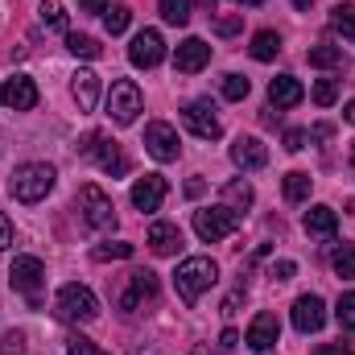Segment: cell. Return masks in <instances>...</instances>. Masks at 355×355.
<instances>
[{
    "mask_svg": "<svg viewBox=\"0 0 355 355\" xmlns=\"http://www.w3.org/2000/svg\"><path fill=\"white\" fill-rule=\"evenodd\" d=\"M107 116H112L120 128L141 116V87H137L132 79H116V83H112V91H107Z\"/></svg>",
    "mask_w": 355,
    "mask_h": 355,
    "instance_id": "8",
    "label": "cell"
},
{
    "mask_svg": "<svg viewBox=\"0 0 355 355\" xmlns=\"http://www.w3.org/2000/svg\"><path fill=\"white\" fill-rule=\"evenodd\" d=\"M186 194H190V198H198V194H202V182H198V178H190V182H186Z\"/></svg>",
    "mask_w": 355,
    "mask_h": 355,
    "instance_id": "46",
    "label": "cell"
},
{
    "mask_svg": "<svg viewBox=\"0 0 355 355\" xmlns=\"http://www.w3.org/2000/svg\"><path fill=\"white\" fill-rule=\"evenodd\" d=\"M232 162L240 166V170H265L268 166V149L261 137H236V145H232Z\"/></svg>",
    "mask_w": 355,
    "mask_h": 355,
    "instance_id": "17",
    "label": "cell"
},
{
    "mask_svg": "<svg viewBox=\"0 0 355 355\" xmlns=\"http://www.w3.org/2000/svg\"><path fill=\"white\" fill-rule=\"evenodd\" d=\"M128 21H132V8H128V4H112V8L103 12V29H107L112 37H116V33H124V29H128Z\"/></svg>",
    "mask_w": 355,
    "mask_h": 355,
    "instance_id": "30",
    "label": "cell"
},
{
    "mask_svg": "<svg viewBox=\"0 0 355 355\" xmlns=\"http://www.w3.org/2000/svg\"><path fill=\"white\" fill-rule=\"evenodd\" d=\"M157 12L166 25H186L190 21V0H157Z\"/></svg>",
    "mask_w": 355,
    "mask_h": 355,
    "instance_id": "29",
    "label": "cell"
},
{
    "mask_svg": "<svg viewBox=\"0 0 355 355\" xmlns=\"http://www.w3.org/2000/svg\"><path fill=\"white\" fill-rule=\"evenodd\" d=\"M277 54H281V37H277L272 29H261V33L252 37V58H257V62H272Z\"/></svg>",
    "mask_w": 355,
    "mask_h": 355,
    "instance_id": "27",
    "label": "cell"
},
{
    "mask_svg": "<svg viewBox=\"0 0 355 355\" xmlns=\"http://www.w3.org/2000/svg\"><path fill=\"white\" fill-rule=\"evenodd\" d=\"M268 99H272L277 107H293V103L306 99V87H302L293 75H277V79L268 83Z\"/></svg>",
    "mask_w": 355,
    "mask_h": 355,
    "instance_id": "21",
    "label": "cell"
},
{
    "mask_svg": "<svg viewBox=\"0 0 355 355\" xmlns=\"http://www.w3.org/2000/svg\"><path fill=\"white\" fill-rule=\"evenodd\" d=\"M194 232H198L202 244H219V240L240 232V211H232V207H202V211H194Z\"/></svg>",
    "mask_w": 355,
    "mask_h": 355,
    "instance_id": "6",
    "label": "cell"
},
{
    "mask_svg": "<svg viewBox=\"0 0 355 355\" xmlns=\"http://www.w3.org/2000/svg\"><path fill=\"white\" fill-rule=\"evenodd\" d=\"M302 223H306L310 236H335V232H339V215H335V207H322V202L310 207Z\"/></svg>",
    "mask_w": 355,
    "mask_h": 355,
    "instance_id": "22",
    "label": "cell"
},
{
    "mask_svg": "<svg viewBox=\"0 0 355 355\" xmlns=\"http://www.w3.org/2000/svg\"><path fill=\"white\" fill-rule=\"evenodd\" d=\"M67 50L75 58H99V42L87 37V33H67Z\"/></svg>",
    "mask_w": 355,
    "mask_h": 355,
    "instance_id": "31",
    "label": "cell"
},
{
    "mask_svg": "<svg viewBox=\"0 0 355 355\" xmlns=\"http://www.w3.org/2000/svg\"><path fill=\"white\" fill-rule=\"evenodd\" d=\"M322 322H327L322 297H318V293H302V297L293 302V327H297L302 335H314V331H322Z\"/></svg>",
    "mask_w": 355,
    "mask_h": 355,
    "instance_id": "14",
    "label": "cell"
},
{
    "mask_svg": "<svg viewBox=\"0 0 355 355\" xmlns=\"http://www.w3.org/2000/svg\"><path fill=\"white\" fill-rule=\"evenodd\" d=\"M207 62H211V46H207L202 37H186L174 54V67L182 75H194V71H202Z\"/></svg>",
    "mask_w": 355,
    "mask_h": 355,
    "instance_id": "18",
    "label": "cell"
},
{
    "mask_svg": "<svg viewBox=\"0 0 355 355\" xmlns=\"http://www.w3.org/2000/svg\"><path fill=\"white\" fill-rule=\"evenodd\" d=\"M223 198H227V207H232V211H244V207H252L257 190H252V182H244V178H232V182L223 186Z\"/></svg>",
    "mask_w": 355,
    "mask_h": 355,
    "instance_id": "24",
    "label": "cell"
},
{
    "mask_svg": "<svg viewBox=\"0 0 355 355\" xmlns=\"http://www.w3.org/2000/svg\"><path fill=\"white\" fill-rule=\"evenodd\" d=\"M343 120H347V124H355V99L347 103V107H343Z\"/></svg>",
    "mask_w": 355,
    "mask_h": 355,
    "instance_id": "48",
    "label": "cell"
},
{
    "mask_svg": "<svg viewBox=\"0 0 355 355\" xmlns=\"http://www.w3.org/2000/svg\"><path fill=\"white\" fill-rule=\"evenodd\" d=\"M293 272H297V265H293V261H277V265H272V277H277V281H289Z\"/></svg>",
    "mask_w": 355,
    "mask_h": 355,
    "instance_id": "43",
    "label": "cell"
},
{
    "mask_svg": "<svg viewBox=\"0 0 355 355\" xmlns=\"http://www.w3.org/2000/svg\"><path fill=\"white\" fill-rule=\"evenodd\" d=\"M0 107H12V112H33L37 107V83L29 75H12L0 83Z\"/></svg>",
    "mask_w": 355,
    "mask_h": 355,
    "instance_id": "13",
    "label": "cell"
},
{
    "mask_svg": "<svg viewBox=\"0 0 355 355\" xmlns=\"http://www.w3.org/2000/svg\"><path fill=\"white\" fill-rule=\"evenodd\" d=\"M132 252H137V248H132V244H124V240H120V244H99V248H95V252H91V257H95V261H128V257H132Z\"/></svg>",
    "mask_w": 355,
    "mask_h": 355,
    "instance_id": "32",
    "label": "cell"
},
{
    "mask_svg": "<svg viewBox=\"0 0 355 355\" xmlns=\"http://www.w3.org/2000/svg\"><path fill=\"white\" fill-rule=\"evenodd\" d=\"M331 265H335V272H339L343 281H355V248H347V244H343V248L331 257Z\"/></svg>",
    "mask_w": 355,
    "mask_h": 355,
    "instance_id": "33",
    "label": "cell"
},
{
    "mask_svg": "<svg viewBox=\"0 0 355 355\" xmlns=\"http://www.w3.org/2000/svg\"><path fill=\"white\" fill-rule=\"evenodd\" d=\"M182 124H186L198 141H219V132H223V124H219L211 99H190V103L182 107Z\"/></svg>",
    "mask_w": 355,
    "mask_h": 355,
    "instance_id": "9",
    "label": "cell"
},
{
    "mask_svg": "<svg viewBox=\"0 0 355 355\" xmlns=\"http://www.w3.org/2000/svg\"><path fill=\"white\" fill-rule=\"evenodd\" d=\"M37 17H42L46 29L67 33V8H62V0H42V4H37Z\"/></svg>",
    "mask_w": 355,
    "mask_h": 355,
    "instance_id": "28",
    "label": "cell"
},
{
    "mask_svg": "<svg viewBox=\"0 0 355 355\" xmlns=\"http://www.w3.org/2000/svg\"><path fill=\"white\" fill-rule=\"evenodd\" d=\"M145 149H149V157L153 162H178V153H182V145H178V132L166 124V120H153V124H145Z\"/></svg>",
    "mask_w": 355,
    "mask_h": 355,
    "instance_id": "11",
    "label": "cell"
},
{
    "mask_svg": "<svg viewBox=\"0 0 355 355\" xmlns=\"http://www.w3.org/2000/svg\"><path fill=\"white\" fill-rule=\"evenodd\" d=\"M310 186H314V178L302 174V170L285 174V182H281V190H285V202H306V198H310Z\"/></svg>",
    "mask_w": 355,
    "mask_h": 355,
    "instance_id": "26",
    "label": "cell"
},
{
    "mask_svg": "<svg viewBox=\"0 0 355 355\" xmlns=\"http://www.w3.org/2000/svg\"><path fill=\"white\" fill-rule=\"evenodd\" d=\"M75 207H79V219H83V227L91 232H112L116 227V207H112V198L87 182V186H79V194H75Z\"/></svg>",
    "mask_w": 355,
    "mask_h": 355,
    "instance_id": "3",
    "label": "cell"
},
{
    "mask_svg": "<svg viewBox=\"0 0 355 355\" xmlns=\"http://www.w3.org/2000/svg\"><path fill=\"white\" fill-rule=\"evenodd\" d=\"M331 132H335V128H331V124H314V128H310V132H306V137H310V141H327V137H331Z\"/></svg>",
    "mask_w": 355,
    "mask_h": 355,
    "instance_id": "44",
    "label": "cell"
},
{
    "mask_svg": "<svg viewBox=\"0 0 355 355\" xmlns=\"http://www.w3.org/2000/svg\"><path fill=\"white\" fill-rule=\"evenodd\" d=\"M157 297V272H149V268H137L132 277H128V289L120 293V310L124 314H137L141 306H149Z\"/></svg>",
    "mask_w": 355,
    "mask_h": 355,
    "instance_id": "10",
    "label": "cell"
},
{
    "mask_svg": "<svg viewBox=\"0 0 355 355\" xmlns=\"http://www.w3.org/2000/svg\"><path fill=\"white\" fill-rule=\"evenodd\" d=\"M71 95H75L79 112H91V107L99 103V75H95V71H75V79H71Z\"/></svg>",
    "mask_w": 355,
    "mask_h": 355,
    "instance_id": "19",
    "label": "cell"
},
{
    "mask_svg": "<svg viewBox=\"0 0 355 355\" xmlns=\"http://www.w3.org/2000/svg\"><path fill=\"white\" fill-rule=\"evenodd\" d=\"M335 318H339V327H343V331H355V293H343V297H339Z\"/></svg>",
    "mask_w": 355,
    "mask_h": 355,
    "instance_id": "36",
    "label": "cell"
},
{
    "mask_svg": "<svg viewBox=\"0 0 355 355\" xmlns=\"http://www.w3.org/2000/svg\"><path fill=\"white\" fill-rule=\"evenodd\" d=\"M54 166H46V162H25V166H17L12 178H8V194L17 198V202H42L50 190H54Z\"/></svg>",
    "mask_w": 355,
    "mask_h": 355,
    "instance_id": "2",
    "label": "cell"
},
{
    "mask_svg": "<svg viewBox=\"0 0 355 355\" xmlns=\"http://www.w3.org/2000/svg\"><path fill=\"white\" fill-rule=\"evenodd\" d=\"M8 281H12V289H17V293H25V297H29V306H33V310L42 306L46 265H42L37 257H12V265H8Z\"/></svg>",
    "mask_w": 355,
    "mask_h": 355,
    "instance_id": "7",
    "label": "cell"
},
{
    "mask_svg": "<svg viewBox=\"0 0 355 355\" xmlns=\"http://www.w3.org/2000/svg\"><path fill=\"white\" fill-rule=\"evenodd\" d=\"M318 355H355V343H322Z\"/></svg>",
    "mask_w": 355,
    "mask_h": 355,
    "instance_id": "41",
    "label": "cell"
},
{
    "mask_svg": "<svg viewBox=\"0 0 355 355\" xmlns=\"http://www.w3.org/2000/svg\"><path fill=\"white\" fill-rule=\"evenodd\" d=\"M331 29H335L343 42L355 46V4H335V8H331Z\"/></svg>",
    "mask_w": 355,
    "mask_h": 355,
    "instance_id": "25",
    "label": "cell"
},
{
    "mask_svg": "<svg viewBox=\"0 0 355 355\" xmlns=\"http://www.w3.org/2000/svg\"><path fill=\"white\" fill-rule=\"evenodd\" d=\"M79 153H83L87 162H95L103 174H112V178L128 174V157H124V149H120L112 137H103V132H87L83 145H79Z\"/></svg>",
    "mask_w": 355,
    "mask_h": 355,
    "instance_id": "5",
    "label": "cell"
},
{
    "mask_svg": "<svg viewBox=\"0 0 355 355\" xmlns=\"http://www.w3.org/2000/svg\"><path fill=\"white\" fill-rule=\"evenodd\" d=\"M277 335H281V322H277V314H257V318L248 322V335H244V343H248L252 352H272V347H277Z\"/></svg>",
    "mask_w": 355,
    "mask_h": 355,
    "instance_id": "16",
    "label": "cell"
},
{
    "mask_svg": "<svg viewBox=\"0 0 355 355\" xmlns=\"http://www.w3.org/2000/svg\"><path fill=\"white\" fill-rule=\"evenodd\" d=\"M0 355H25V335L21 331H8L0 339Z\"/></svg>",
    "mask_w": 355,
    "mask_h": 355,
    "instance_id": "39",
    "label": "cell"
},
{
    "mask_svg": "<svg viewBox=\"0 0 355 355\" xmlns=\"http://www.w3.org/2000/svg\"><path fill=\"white\" fill-rule=\"evenodd\" d=\"M145 244H149L157 257H174L178 248H182V232H178L174 223H153L149 236H145Z\"/></svg>",
    "mask_w": 355,
    "mask_h": 355,
    "instance_id": "20",
    "label": "cell"
},
{
    "mask_svg": "<svg viewBox=\"0 0 355 355\" xmlns=\"http://www.w3.org/2000/svg\"><path fill=\"white\" fill-rule=\"evenodd\" d=\"M67 355H112V352L95 347V343H91V339H83V335H71V339H67Z\"/></svg>",
    "mask_w": 355,
    "mask_h": 355,
    "instance_id": "37",
    "label": "cell"
},
{
    "mask_svg": "<svg viewBox=\"0 0 355 355\" xmlns=\"http://www.w3.org/2000/svg\"><path fill=\"white\" fill-rule=\"evenodd\" d=\"M162 58H166V42H162V33H157V29H141V33L132 37V46H128V62L141 67V71H153Z\"/></svg>",
    "mask_w": 355,
    "mask_h": 355,
    "instance_id": "12",
    "label": "cell"
},
{
    "mask_svg": "<svg viewBox=\"0 0 355 355\" xmlns=\"http://www.w3.org/2000/svg\"><path fill=\"white\" fill-rule=\"evenodd\" d=\"M83 12H107V0H79Z\"/></svg>",
    "mask_w": 355,
    "mask_h": 355,
    "instance_id": "45",
    "label": "cell"
},
{
    "mask_svg": "<svg viewBox=\"0 0 355 355\" xmlns=\"http://www.w3.org/2000/svg\"><path fill=\"white\" fill-rule=\"evenodd\" d=\"M306 141H310V137H306L302 128H289V132H285V149H289V153H302Z\"/></svg>",
    "mask_w": 355,
    "mask_h": 355,
    "instance_id": "40",
    "label": "cell"
},
{
    "mask_svg": "<svg viewBox=\"0 0 355 355\" xmlns=\"http://www.w3.org/2000/svg\"><path fill=\"white\" fill-rule=\"evenodd\" d=\"M310 67H322V71H339V67H347V54H343V46H310Z\"/></svg>",
    "mask_w": 355,
    "mask_h": 355,
    "instance_id": "23",
    "label": "cell"
},
{
    "mask_svg": "<svg viewBox=\"0 0 355 355\" xmlns=\"http://www.w3.org/2000/svg\"><path fill=\"white\" fill-rule=\"evenodd\" d=\"M293 4H297V8H310V0H293Z\"/></svg>",
    "mask_w": 355,
    "mask_h": 355,
    "instance_id": "51",
    "label": "cell"
},
{
    "mask_svg": "<svg viewBox=\"0 0 355 355\" xmlns=\"http://www.w3.org/2000/svg\"><path fill=\"white\" fill-rule=\"evenodd\" d=\"M248 91H252V83H248L244 75H223V95H227V99L240 103V99H248Z\"/></svg>",
    "mask_w": 355,
    "mask_h": 355,
    "instance_id": "35",
    "label": "cell"
},
{
    "mask_svg": "<svg viewBox=\"0 0 355 355\" xmlns=\"http://www.w3.org/2000/svg\"><path fill=\"white\" fill-rule=\"evenodd\" d=\"M190 355H215V352H211V347H194Z\"/></svg>",
    "mask_w": 355,
    "mask_h": 355,
    "instance_id": "50",
    "label": "cell"
},
{
    "mask_svg": "<svg viewBox=\"0 0 355 355\" xmlns=\"http://www.w3.org/2000/svg\"><path fill=\"white\" fill-rule=\"evenodd\" d=\"M236 4H244V8H257V4H265V0H236Z\"/></svg>",
    "mask_w": 355,
    "mask_h": 355,
    "instance_id": "49",
    "label": "cell"
},
{
    "mask_svg": "<svg viewBox=\"0 0 355 355\" xmlns=\"http://www.w3.org/2000/svg\"><path fill=\"white\" fill-rule=\"evenodd\" d=\"M219 281V265L211 257H186L174 272V289L186 306H198V297Z\"/></svg>",
    "mask_w": 355,
    "mask_h": 355,
    "instance_id": "1",
    "label": "cell"
},
{
    "mask_svg": "<svg viewBox=\"0 0 355 355\" xmlns=\"http://www.w3.org/2000/svg\"><path fill=\"white\" fill-rule=\"evenodd\" d=\"M166 190H170V186H166V178L162 174L137 178V182H132V207L149 215V211H157V207L166 202Z\"/></svg>",
    "mask_w": 355,
    "mask_h": 355,
    "instance_id": "15",
    "label": "cell"
},
{
    "mask_svg": "<svg viewBox=\"0 0 355 355\" xmlns=\"http://www.w3.org/2000/svg\"><path fill=\"white\" fill-rule=\"evenodd\" d=\"M352 166H355V145H352Z\"/></svg>",
    "mask_w": 355,
    "mask_h": 355,
    "instance_id": "52",
    "label": "cell"
},
{
    "mask_svg": "<svg viewBox=\"0 0 355 355\" xmlns=\"http://www.w3.org/2000/svg\"><path fill=\"white\" fill-rule=\"evenodd\" d=\"M310 95H314V103H318V107H331V103L339 99V83H335V79H318Z\"/></svg>",
    "mask_w": 355,
    "mask_h": 355,
    "instance_id": "34",
    "label": "cell"
},
{
    "mask_svg": "<svg viewBox=\"0 0 355 355\" xmlns=\"http://www.w3.org/2000/svg\"><path fill=\"white\" fill-rule=\"evenodd\" d=\"M8 244H12V219H8V215L0 211V252H4Z\"/></svg>",
    "mask_w": 355,
    "mask_h": 355,
    "instance_id": "42",
    "label": "cell"
},
{
    "mask_svg": "<svg viewBox=\"0 0 355 355\" xmlns=\"http://www.w3.org/2000/svg\"><path fill=\"white\" fill-rule=\"evenodd\" d=\"M236 343H240V335H236V331H223V347H227V352H232V347H236Z\"/></svg>",
    "mask_w": 355,
    "mask_h": 355,
    "instance_id": "47",
    "label": "cell"
},
{
    "mask_svg": "<svg viewBox=\"0 0 355 355\" xmlns=\"http://www.w3.org/2000/svg\"><path fill=\"white\" fill-rule=\"evenodd\" d=\"M54 314H58L62 322H91V318H99V297L91 293L87 285L71 281V285L58 289V297H54Z\"/></svg>",
    "mask_w": 355,
    "mask_h": 355,
    "instance_id": "4",
    "label": "cell"
},
{
    "mask_svg": "<svg viewBox=\"0 0 355 355\" xmlns=\"http://www.w3.org/2000/svg\"><path fill=\"white\" fill-rule=\"evenodd\" d=\"M244 29V12H232V17H215V33L219 37H232V33H240Z\"/></svg>",
    "mask_w": 355,
    "mask_h": 355,
    "instance_id": "38",
    "label": "cell"
}]
</instances>
